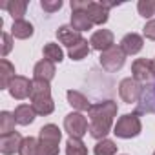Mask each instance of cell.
<instances>
[{
  "instance_id": "cell-26",
  "label": "cell",
  "mask_w": 155,
  "mask_h": 155,
  "mask_svg": "<svg viewBox=\"0 0 155 155\" xmlns=\"http://www.w3.org/2000/svg\"><path fill=\"white\" fill-rule=\"evenodd\" d=\"M88 53H90V46H88V40L84 38L69 49V58L71 60H82V58L88 57Z\"/></svg>"
},
{
  "instance_id": "cell-17",
  "label": "cell",
  "mask_w": 155,
  "mask_h": 155,
  "mask_svg": "<svg viewBox=\"0 0 155 155\" xmlns=\"http://www.w3.org/2000/svg\"><path fill=\"white\" fill-rule=\"evenodd\" d=\"M0 8L8 9L9 15L13 17V20H22V17L26 15V9H28V2L26 0H9V2H0Z\"/></svg>"
},
{
  "instance_id": "cell-8",
  "label": "cell",
  "mask_w": 155,
  "mask_h": 155,
  "mask_svg": "<svg viewBox=\"0 0 155 155\" xmlns=\"http://www.w3.org/2000/svg\"><path fill=\"white\" fill-rule=\"evenodd\" d=\"M119 93L122 97L124 102L131 104V102H139L140 99V93H142V84L139 81H135L133 77H130V79H124L119 86Z\"/></svg>"
},
{
  "instance_id": "cell-2",
  "label": "cell",
  "mask_w": 155,
  "mask_h": 155,
  "mask_svg": "<svg viewBox=\"0 0 155 155\" xmlns=\"http://www.w3.org/2000/svg\"><path fill=\"white\" fill-rule=\"evenodd\" d=\"M31 106L37 115H49L55 110V102L51 99V86L44 81L33 79V90H31Z\"/></svg>"
},
{
  "instance_id": "cell-23",
  "label": "cell",
  "mask_w": 155,
  "mask_h": 155,
  "mask_svg": "<svg viewBox=\"0 0 155 155\" xmlns=\"http://www.w3.org/2000/svg\"><path fill=\"white\" fill-rule=\"evenodd\" d=\"M44 58L55 64V62H60V60L64 58V53H62V49L58 48V44L48 42V44L44 46Z\"/></svg>"
},
{
  "instance_id": "cell-19",
  "label": "cell",
  "mask_w": 155,
  "mask_h": 155,
  "mask_svg": "<svg viewBox=\"0 0 155 155\" xmlns=\"http://www.w3.org/2000/svg\"><path fill=\"white\" fill-rule=\"evenodd\" d=\"M15 66L9 62V60H6V58H2L0 60V88H9V84H11V81L15 79Z\"/></svg>"
},
{
  "instance_id": "cell-30",
  "label": "cell",
  "mask_w": 155,
  "mask_h": 155,
  "mask_svg": "<svg viewBox=\"0 0 155 155\" xmlns=\"http://www.w3.org/2000/svg\"><path fill=\"white\" fill-rule=\"evenodd\" d=\"M40 8L48 13H55L62 8V0H42L40 2Z\"/></svg>"
},
{
  "instance_id": "cell-29",
  "label": "cell",
  "mask_w": 155,
  "mask_h": 155,
  "mask_svg": "<svg viewBox=\"0 0 155 155\" xmlns=\"http://www.w3.org/2000/svg\"><path fill=\"white\" fill-rule=\"evenodd\" d=\"M137 9H139L140 17L150 18V17L155 15V2L153 0H140V2L137 4Z\"/></svg>"
},
{
  "instance_id": "cell-24",
  "label": "cell",
  "mask_w": 155,
  "mask_h": 155,
  "mask_svg": "<svg viewBox=\"0 0 155 155\" xmlns=\"http://www.w3.org/2000/svg\"><path fill=\"white\" fill-rule=\"evenodd\" d=\"M66 155H88V148L81 139H71L66 142Z\"/></svg>"
},
{
  "instance_id": "cell-34",
  "label": "cell",
  "mask_w": 155,
  "mask_h": 155,
  "mask_svg": "<svg viewBox=\"0 0 155 155\" xmlns=\"http://www.w3.org/2000/svg\"><path fill=\"white\" fill-rule=\"evenodd\" d=\"M153 155H155V151H153Z\"/></svg>"
},
{
  "instance_id": "cell-3",
  "label": "cell",
  "mask_w": 155,
  "mask_h": 155,
  "mask_svg": "<svg viewBox=\"0 0 155 155\" xmlns=\"http://www.w3.org/2000/svg\"><path fill=\"white\" fill-rule=\"evenodd\" d=\"M62 131L55 124H46L38 131V155H58Z\"/></svg>"
},
{
  "instance_id": "cell-4",
  "label": "cell",
  "mask_w": 155,
  "mask_h": 155,
  "mask_svg": "<svg viewBox=\"0 0 155 155\" xmlns=\"http://www.w3.org/2000/svg\"><path fill=\"white\" fill-rule=\"evenodd\" d=\"M142 130V124H140V119L137 117V113H126L122 115L115 128H113V133L120 139H131V137H137Z\"/></svg>"
},
{
  "instance_id": "cell-22",
  "label": "cell",
  "mask_w": 155,
  "mask_h": 155,
  "mask_svg": "<svg viewBox=\"0 0 155 155\" xmlns=\"http://www.w3.org/2000/svg\"><path fill=\"white\" fill-rule=\"evenodd\" d=\"M11 33L15 38H20V40H26L33 35V24L28 22V20H15L13 22V28H11Z\"/></svg>"
},
{
  "instance_id": "cell-6",
  "label": "cell",
  "mask_w": 155,
  "mask_h": 155,
  "mask_svg": "<svg viewBox=\"0 0 155 155\" xmlns=\"http://www.w3.org/2000/svg\"><path fill=\"white\" fill-rule=\"evenodd\" d=\"M64 130L71 139H82L88 131V120L82 113H69L64 119Z\"/></svg>"
},
{
  "instance_id": "cell-5",
  "label": "cell",
  "mask_w": 155,
  "mask_h": 155,
  "mask_svg": "<svg viewBox=\"0 0 155 155\" xmlns=\"http://www.w3.org/2000/svg\"><path fill=\"white\" fill-rule=\"evenodd\" d=\"M99 60H101V66H102L106 71L113 73V71H119V69L124 66L126 53L122 51L120 46H113V48H110L108 51H102Z\"/></svg>"
},
{
  "instance_id": "cell-31",
  "label": "cell",
  "mask_w": 155,
  "mask_h": 155,
  "mask_svg": "<svg viewBox=\"0 0 155 155\" xmlns=\"http://www.w3.org/2000/svg\"><path fill=\"white\" fill-rule=\"evenodd\" d=\"M11 46H13V42H11V37L8 35V33H2V51H0V55H2V58L11 51Z\"/></svg>"
},
{
  "instance_id": "cell-1",
  "label": "cell",
  "mask_w": 155,
  "mask_h": 155,
  "mask_svg": "<svg viewBox=\"0 0 155 155\" xmlns=\"http://www.w3.org/2000/svg\"><path fill=\"white\" fill-rule=\"evenodd\" d=\"M90 135L93 139H106L113 126V117L117 115V102L113 101H104L99 104H91L90 111Z\"/></svg>"
},
{
  "instance_id": "cell-33",
  "label": "cell",
  "mask_w": 155,
  "mask_h": 155,
  "mask_svg": "<svg viewBox=\"0 0 155 155\" xmlns=\"http://www.w3.org/2000/svg\"><path fill=\"white\" fill-rule=\"evenodd\" d=\"M144 37L150 40H155V20H150L144 26Z\"/></svg>"
},
{
  "instance_id": "cell-21",
  "label": "cell",
  "mask_w": 155,
  "mask_h": 155,
  "mask_svg": "<svg viewBox=\"0 0 155 155\" xmlns=\"http://www.w3.org/2000/svg\"><path fill=\"white\" fill-rule=\"evenodd\" d=\"M66 97H68V102L75 108V110H79V111H90V108H91V104L88 102V99L81 93V91H75V90H69L68 93H66Z\"/></svg>"
},
{
  "instance_id": "cell-20",
  "label": "cell",
  "mask_w": 155,
  "mask_h": 155,
  "mask_svg": "<svg viewBox=\"0 0 155 155\" xmlns=\"http://www.w3.org/2000/svg\"><path fill=\"white\" fill-rule=\"evenodd\" d=\"M71 28L81 33V31L91 29L93 22L90 20V17L86 15V11H73V15H71Z\"/></svg>"
},
{
  "instance_id": "cell-14",
  "label": "cell",
  "mask_w": 155,
  "mask_h": 155,
  "mask_svg": "<svg viewBox=\"0 0 155 155\" xmlns=\"http://www.w3.org/2000/svg\"><path fill=\"white\" fill-rule=\"evenodd\" d=\"M55 64L49 62V60H40L35 64V69H33V77L35 81H44V82H51V79L55 77Z\"/></svg>"
},
{
  "instance_id": "cell-16",
  "label": "cell",
  "mask_w": 155,
  "mask_h": 155,
  "mask_svg": "<svg viewBox=\"0 0 155 155\" xmlns=\"http://www.w3.org/2000/svg\"><path fill=\"white\" fill-rule=\"evenodd\" d=\"M142 46H144V40H142V37L137 35V33H128V35H124L122 40H120V48H122V51H124L126 55H135V53H139V51L142 49Z\"/></svg>"
},
{
  "instance_id": "cell-27",
  "label": "cell",
  "mask_w": 155,
  "mask_h": 155,
  "mask_svg": "<svg viewBox=\"0 0 155 155\" xmlns=\"http://www.w3.org/2000/svg\"><path fill=\"white\" fill-rule=\"evenodd\" d=\"M115 153H117V146L110 139H102L95 146V155H115Z\"/></svg>"
},
{
  "instance_id": "cell-35",
  "label": "cell",
  "mask_w": 155,
  "mask_h": 155,
  "mask_svg": "<svg viewBox=\"0 0 155 155\" xmlns=\"http://www.w3.org/2000/svg\"><path fill=\"white\" fill-rule=\"evenodd\" d=\"M153 62H155V60H153Z\"/></svg>"
},
{
  "instance_id": "cell-7",
  "label": "cell",
  "mask_w": 155,
  "mask_h": 155,
  "mask_svg": "<svg viewBox=\"0 0 155 155\" xmlns=\"http://www.w3.org/2000/svg\"><path fill=\"white\" fill-rule=\"evenodd\" d=\"M131 75L139 82H151L155 79V62L148 58H137L131 64Z\"/></svg>"
},
{
  "instance_id": "cell-9",
  "label": "cell",
  "mask_w": 155,
  "mask_h": 155,
  "mask_svg": "<svg viewBox=\"0 0 155 155\" xmlns=\"http://www.w3.org/2000/svg\"><path fill=\"white\" fill-rule=\"evenodd\" d=\"M137 113H153L155 115V79L142 86L140 99L137 102Z\"/></svg>"
},
{
  "instance_id": "cell-25",
  "label": "cell",
  "mask_w": 155,
  "mask_h": 155,
  "mask_svg": "<svg viewBox=\"0 0 155 155\" xmlns=\"http://www.w3.org/2000/svg\"><path fill=\"white\" fill-rule=\"evenodd\" d=\"M15 117L9 111H2L0 113V135H9L15 131Z\"/></svg>"
},
{
  "instance_id": "cell-11",
  "label": "cell",
  "mask_w": 155,
  "mask_h": 155,
  "mask_svg": "<svg viewBox=\"0 0 155 155\" xmlns=\"http://www.w3.org/2000/svg\"><path fill=\"white\" fill-rule=\"evenodd\" d=\"M90 44H91L93 49H97L101 53L102 51H108L110 48H113V33L110 29H99V31H95L91 35Z\"/></svg>"
},
{
  "instance_id": "cell-18",
  "label": "cell",
  "mask_w": 155,
  "mask_h": 155,
  "mask_svg": "<svg viewBox=\"0 0 155 155\" xmlns=\"http://www.w3.org/2000/svg\"><path fill=\"white\" fill-rule=\"evenodd\" d=\"M35 115H37V113H35L33 106H29V104H20V106H17V110H15V113H13L17 124H20V126L31 124V122L35 120Z\"/></svg>"
},
{
  "instance_id": "cell-28",
  "label": "cell",
  "mask_w": 155,
  "mask_h": 155,
  "mask_svg": "<svg viewBox=\"0 0 155 155\" xmlns=\"http://www.w3.org/2000/svg\"><path fill=\"white\" fill-rule=\"evenodd\" d=\"M18 153L20 155H38V140L33 137H26L20 144Z\"/></svg>"
},
{
  "instance_id": "cell-15",
  "label": "cell",
  "mask_w": 155,
  "mask_h": 155,
  "mask_svg": "<svg viewBox=\"0 0 155 155\" xmlns=\"http://www.w3.org/2000/svg\"><path fill=\"white\" fill-rule=\"evenodd\" d=\"M86 15L90 17V20L93 24H106L108 15H110V9L102 2H90V6L86 9Z\"/></svg>"
},
{
  "instance_id": "cell-13",
  "label": "cell",
  "mask_w": 155,
  "mask_h": 155,
  "mask_svg": "<svg viewBox=\"0 0 155 155\" xmlns=\"http://www.w3.org/2000/svg\"><path fill=\"white\" fill-rule=\"evenodd\" d=\"M22 137L18 131H13L9 135H2L0 137V151L2 155H13L15 151L20 150V144H22Z\"/></svg>"
},
{
  "instance_id": "cell-32",
  "label": "cell",
  "mask_w": 155,
  "mask_h": 155,
  "mask_svg": "<svg viewBox=\"0 0 155 155\" xmlns=\"http://www.w3.org/2000/svg\"><path fill=\"white\" fill-rule=\"evenodd\" d=\"M90 6L88 0H71V9L73 11H86Z\"/></svg>"
},
{
  "instance_id": "cell-10",
  "label": "cell",
  "mask_w": 155,
  "mask_h": 155,
  "mask_svg": "<svg viewBox=\"0 0 155 155\" xmlns=\"http://www.w3.org/2000/svg\"><path fill=\"white\" fill-rule=\"evenodd\" d=\"M9 93L13 99L17 101H24L28 97H31V90H33V81H29L28 77H22V75H17L15 79L11 81L9 84Z\"/></svg>"
},
{
  "instance_id": "cell-12",
  "label": "cell",
  "mask_w": 155,
  "mask_h": 155,
  "mask_svg": "<svg viewBox=\"0 0 155 155\" xmlns=\"http://www.w3.org/2000/svg\"><path fill=\"white\" fill-rule=\"evenodd\" d=\"M57 38H58V42L64 44L68 49H71L73 46H77L81 40H84V38L81 37V33L75 31L71 26H60V28L57 29Z\"/></svg>"
}]
</instances>
